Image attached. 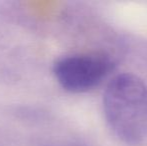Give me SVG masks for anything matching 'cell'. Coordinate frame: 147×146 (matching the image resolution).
I'll use <instances>...</instances> for the list:
<instances>
[{"instance_id":"2","label":"cell","mask_w":147,"mask_h":146,"mask_svg":"<svg viewBox=\"0 0 147 146\" xmlns=\"http://www.w3.org/2000/svg\"><path fill=\"white\" fill-rule=\"evenodd\" d=\"M114 68V62L102 54H72L59 58L53 73L63 89L80 93L98 86Z\"/></svg>"},{"instance_id":"1","label":"cell","mask_w":147,"mask_h":146,"mask_svg":"<svg viewBox=\"0 0 147 146\" xmlns=\"http://www.w3.org/2000/svg\"><path fill=\"white\" fill-rule=\"evenodd\" d=\"M103 110L121 142L137 145L147 137V86L138 76L123 73L112 78L104 91Z\"/></svg>"}]
</instances>
